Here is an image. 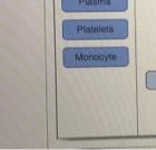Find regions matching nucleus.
Here are the masks:
<instances>
[{"label": "nucleus", "instance_id": "7ed1b4c3", "mask_svg": "<svg viewBox=\"0 0 156 150\" xmlns=\"http://www.w3.org/2000/svg\"><path fill=\"white\" fill-rule=\"evenodd\" d=\"M128 0H60L64 13H124Z\"/></svg>", "mask_w": 156, "mask_h": 150}, {"label": "nucleus", "instance_id": "f257e3e1", "mask_svg": "<svg viewBox=\"0 0 156 150\" xmlns=\"http://www.w3.org/2000/svg\"><path fill=\"white\" fill-rule=\"evenodd\" d=\"M129 36L127 19H64L62 37L65 40H122Z\"/></svg>", "mask_w": 156, "mask_h": 150}, {"label": "nucleus", "instance_id": "f03ea898", "mask_svg": "<svg viewBox=\"0 0 156 150\" xmlns=\"http://www.w3.org/2000/svg\"><path fill=\"white\" fill-rule=\"evenodd\" d=\"M62 65L66 69H105L129 65V49L115 47H65Z\"/></svg>", "mask_w": 156, "mask_h": 150}]
</instances>
